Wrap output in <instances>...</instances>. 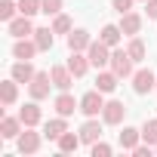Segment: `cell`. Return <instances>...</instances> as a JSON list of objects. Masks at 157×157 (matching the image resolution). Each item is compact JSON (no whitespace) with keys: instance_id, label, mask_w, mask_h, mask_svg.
<instances>
[{"instance_id":"1","label":"cell","mask_w":157,"mask_h":157,"mask_svg":"<svg viewBox=\"0 0 157 157\" xmlns=\"http://www.w3.org/2000/svg\"><path fill=\"white\" fill-rule=\"evenodd\" d=\"M136 62H132V56L126 52V49H111V62H108V68L120 77V80H126V77H132L136 74V68H132Z\"/></svg>"},{"instance_id":"2","label":"cell","mask_w":157,"mask_h":157,"mask_svg":"<svg viewBox=\"0 0 157 157\" xmlns=\"http://www.w3.org/2000/svg\"><path fill=\"white\" fill-rule=\"evenodd\" d=\"M102 108H105V93L102 90H90V93L80 96V114L83 117H99Z\"/></svg>"},{"instance_id":"3","label":"cell","mask_w":157,"mask_h":157,"mask_svg":"<svg viewBox=\"0 0 157 157\" xmlns=\"http://www.w3.org/2000/svg\"><path fill=\"white\" fill-rule=\"evenodd\" d=\"M129 80H132V93H136V96H148V93L157 86V74L148 71V68H139Z\"/></svg>"},{"instance_id":"4","label":"cell","mask_w":157,"mask_h":157,"mask_svg":"<svg viewBox=\"0 0 157 157\" xmlns=\"http://www.w3.org/2000/svg\"><path fill=\"white\" fill-rule=\"evenodd\" d=\"M49 86H52V74H49V71H37L34 80L28 83V93H31V99L43 102V99L49 96Z\"/></svg>"},{"instance_id":"5","label":"cell","mask_w":157,"mask_h":157,"mask_svg":"<svg viewBox=\"0 0 157 157\" xmlns=\"http://www.w3.org/2000/svg\"><path fill=\"white\" fill-rule=\"evenodd\" d=\"M123 117H126V105L123 102H117V99L105 102V108H102V123L105 126H120Z\"/></svg>"},{"instance_id":"6","label":"cell","mask_w":157,"mask_h":157,"mask_svg":"<svg viewBox=\"0 0 157 157\" xmlns=\"http://www.w3.org/2000/svg\"><path fill=\"white\" fill-rule=\"evenodd\" d=\"M16 142H19V154H25V157H28V154H37V151H40L43 136H40V132H34V126H25V129H22V136H19Z\"/></svg>"},{"instance_id":"7","label":"cell","mask_w":157,"mask_h":157,"mask_svg":"<svg viewBox=\"0 0 157 157\" xmlns=\"http://www.w3.org/2000/svg\"><path fill=\"white\" fill-rule=\"evenodd\" d=\"M6 31H10V37H16V40H19V37H34V31H37V28H34L31 16H22V13H19L13 22H6Z\"/></svg>"},{"instance_id":"8","label":"cell","mask_w":157,"mask_h":157,"mask_svg":"<svg viewBox=\"0 0 157 157\" xmlns=\"http://www.w3.org/2000/svg\"><path fill=\"white\" fill-rule=\"evenodd\" d=\"M86 56H90V62H93V68H108V62H111V46L108 43H102V40H93L90 43V49H86Z\"/></svg>"},{"instance_id":"9","label":"cell","mask_w":157,"mask_h":157,"mask_svg":"<svg viewBox=\"0 0 157 157\" xmlns=\"http://www.w3.org/2000/svg\"><path fill=\"white\" fill-rule=\"evenodd\" d=\"M52 108H56V114H62V117H71L74 111H80V99H74L68 90H62V93L52 99Z\"/></svg>"},{"instance_id":"10","label":"cell","mask_w":157,"mask_h":157,"mask_svg":"<svg viewBox=\"0 0 157 157\" xmlns=\"http://www.w3.org/2000/svg\"><path fill=\"white\" fill-rule=\"evenodd\" d=\"M90 43H93V37H90L86 28H74V31L68 34V49H71V52H86Z\"/></svg>"},{"instance_id":"11","label":"cell","mask_w":157,"mask_h":157,"mask_svg":"<svg viewBox=\"0 0 157 157\" xmlns=\"http://www.w3.org/2000/svg\"><path fill=\"white\" fill-rule=\"evenodd\" d=\"M49 74H52V86L62 93V90H71V83H74V74H71V68L68 65H52L49 68Z\"/></svg>"},{"instance_id":"12","label":"cell","mask_w":157,"mask_h":157,"mask_svg":"<svg viewBox=\"0 0 157 157\" xmlns=\"http://www.w3.org/2000/svg\"><path fill=\"white\" fill-rule=\"evenodd\" d=\"M102 139V123H99V117H86V123L80 126V142L83 145H96Z\"/></svg>"},{"instance_id":"13","label":"cell","mask_w":157,"mask_h":157,"mask_svg":"<svg viewBox=\"0 0 157 157\" xmlns=\"http://www.w3.org/2000/svg\"><path fill=\"white\" fill-rule=\"evenodd\" d=\"M34 74H37V68H34L28 59H19V62L13 65V71H10V77H13V80H19V83H31Z\"/></svg>"},{"instance_id":"14","label":"cell","mask_w":157,"mask_h":157,"mask_svg":"<svg viewBox=\"0 0 157 157\" xmlns=\"http://www.w3.org/2000/svg\"><path fill=\"white\" fill-rule=\"evenodd\" d=\"M37 52H40V49H37L34 37H19V40L13 43V56H16V59H28V62H31Z\"/></svg>"},{"instance_id":"15","label":"cell","mask_w":157,"mask_h":157,"mask_svg":"<svg viewBox=\"0 0 157 157\" xmlns=\"http://www.w3.org/2000/svg\"><path fill=\"white\" fill-rule=\"evenodd\" d=\"M65 132H68V123H65V117H62V114L43 123V136H46L49 142H59V139H62Z\"/></svg>"},{"instance_id":"16","label":"cell","mask_w":157,"mask_h":157,"mask_svg":"<svg viewBox=\"0 0 157 157\" xmlns=\"http://www.w3.org/2000/svg\"><path fill=\"white\" fill-rule=\"evenodd\" d=\"M65 65L71 68V74H74V77H83V74H86V71L93 68V62H90V56H83V52H71Z\"/></svg>"},{"instance_id":"17","label":"cell","mask_w":157,"mask_h":157,"mask_svg":"<svg viewBox=\"0 0 157 157\" xmlns=\"http://www.w3.org/2000/svg\"><path fill=\"white\" fill-rule=\"evenodd\" d=\"M22 129H25L22 117H3L0 120V139H19Z\"/></svg>"},{"instance_id":"18","label":"cell","mask_w":157,"mask_h":157,"mask_svg":"<svg viewBox=\"0 0 157 157\" xmlns=\"http://www.w3.org/2000/svg\"><path fill=\"white\" fill-rule=\"evenodd\" d=\"M120 31H123L126 37H136V34L142 31V16H139V13H132V10H129V13H123V16H120Z\"/></svg>"},{"instance_id":"19","label":"cell","mask_w":157,"mask_h":157,"mask_svg":"<svg viewBox=\"0 0 157 157\" xmlns=\"http://www.w3.org/2000/svg\"><path fill=\"white\" fill-rule=\"evenodd\" d=\"M117 83H120V77H117L111 68H108V71L102 68V71H99V77H96V90H102L105 96H108V93H114V90H117Z\"/></svg>"},{"instance_id":"20","label":"cell","mask_w":157,"mask_h":157,"mask_svg":"<svg viewBox=\"0 0 157 157\" xmlns=\"http://www.w3.org/2000/svg\"><path fill=\"white\" fill-rule=\"evenodd\" d=\"M19 117H22V123H25V126H37V123L43 120V114H40V108H37V99H31V102L19 111Z\"/></svg>"},{"instance_id":"21","label":"cell","mask_w":157,"mask_h":157,"mask_svg":"<svg viewBox=\"0 0 157 157\" xmlns=\"http://www.w3.org/2000/svg\"><path fill=\"white\" fill-rule=\"evenodd\" d=\"M117 142H120L123 151H132V148L142 142V129H136V126H123V132L117 136Z\"/></svg>"},{"instance_id":"22","label":"cell","mask_w":157,"mask_h":157,"mask_svg":"<svg viewBox=\"0 0 157 157\" xmlns=\"http://www.w3.org/2000/svg\"><path fill=\"white\" fill-rule=\"evenodd\" d=\"M0 99H3V105H6V108H13V105H16V99H19V80H13V77H10V80L0 83Z\"/></svg>"},{"instance_id":"23","label":"cell","mask_w":157,"mask_h":157,"mask_svg":"<svg viewBox=\"0 0 157 157\" xmlns=\"http://www.w3.org/2000/svg\"><path fill=\"white\" fill-rule=\"evenodd\" d=\"M120 37H123L120 25H105V28L99 31V40H102V43H108L111 49H117V46H120Z\"/></svg>"},{"instance_id":"24","label":"cell","mask_w":157,"mask_h":157,"mask_svg":"<svg viewBox=\"0 0 157 157\" xmlns=\"http://www.w3.org/2000/svg\"><path fill=\"white\" fill-rule=\"evenodd\" d=\"M34 43H37L40 52H49L52 43H56V31H52V28H37V31H34Z\"/></svg>"},{"instance_id":"25","label":"cell","mask_w":157,"mask_h":157,"mask_svg":"<svg viewBox=\"0 0 157 157\" xmlns=\"http://www.w3.org/2000/svg\"><path fill=\"white\" fill-rule=\"evenodd\" d=\"M126 52L132 56V62H145V56H148V46H145V40L136 34V37H129V43H126Z\"/></svg>"},{"instance_id":"26","label":"cell","mask_w":157,"mask_h":157,"mask_svg":"<svg viewBox=\"0 0 157 157\" xmlns=\"http://www.w3.org/2000/svg\"><path fill=\"white\" fill-rule=\"evenodd\" d=\"M56 145H59V151H62V154H74V151L80 148L83 142H80V132H77V136H74V132H65Z\"/></svg>"},{"instance_id":"27","label":"cell","mask_w":157,"mask_h":157,"mask_svg":"<svg viewBox=\"0 0 157 157\" xmlns=\"http://www.w3.org/2000/svg\"><path fill=\"white\" fill-rule=\"evenodd\" d=\"M52 31L56 34H71L74 31V22H71V16H65V13H59V16H52Z\"/></svg>"},{"instance_id":"28","label":"cell","mask_w":157,"mask_h":157,"mask_svg":"<svg viewBox=\"0 0 157 157\" xmlns=\"http://www.w3.org/2000/svg\"><path fill=\"white\" fill-rule=\"evenodd\" d=\"M142 142H148L151 148L157 145V120H145L142 123Z\"/></svg>"},{"instance_id":"29","label":"cell","mask_w":157,"mask_h":157,"mask_svg":"<svg viewBox=\"0 0 157 157\" xmlns=\"http://www.w3.org/2000/svg\"><path fill=\"white\" fill-rule=\"evenodd\" d=\"M19 13H22V16H37V13H43V0H19Z\"/></svg>"},{"instance_id":"30","label":"cell","mask_w":157,"mask_h":157,"mask_svg":"<svg viewBox=\"0 0 157 157\" xmlns=\"http://www.w3.org/2000/svg\"><path fill=\"white\" fill-rule=\"evenodd\" d=\"M16 13H19V0H3V3H0V19L3 22H13Z\"/></svg>"},{"instance_id":"31","label":"cell","mask_w":157,"mask_h":157,"mask_svg":"<svg viewBox=\"0 0 157 157\" xmlns=\"http://www.w3.org/2000/svg\"><path fill=\"white\" fill-rule=\"evenodd\" d=\"M90 151H93V157H111V151H114V148H111L108 142H102V139H99L96 145H90Z\"/></svg>"},{"instance_id":"32","label":"cell","mask_w":157,"mask_h":157,"mask_svg":"<svg viewBox=\"0 0 157 157\" xmlns=\"http://www.w3.org/2000/svg\"><path fill=\"white\" fill-rule=\"evenodd\" d=\"M65 0H43V16H59Z\"/></svg>"},{"instance_id":"33","label":"cell","mask_w":157,"mask_h":157,"mask_svg":"<svg viewBox=\"0 0 157 157\" xmlns=\"http://www.w3.org/2000/svg\"><path fill=\"white\" fill-rule=\"evenodd\" d=\"M132 3H136V0H114V13H120V16H123V13H129V10H132Z\"/></svg>"},{"instance_id":"34","label":"cell","mask_w":157,"mask_h":157,"mask_svg":"<svg viewBox=\"0 0 157 157\" xmlns=\"http://www.w3.org/2000/svg\"><path fill=\"white\" fill-rule=\"evenodd\" d=\"M145 13H148V19L157 22V0H145Z\"/></svg>"},{"instance_id":"35","label":"cell","mask_w":157,"mask_h":157,"mask_svg":"<svg viewBox=\"0 0 157 157\" xmlns=\"http://www.w3.org/2000/svg\"><path fill=\"white\" fill-rule=\"evenodd\" d=\"M132 154H136V157H151V145H148V142H145V145H136Z\"/></svg>"},{"instance_id":"36","label":"cell","mask_w":157,"mask_h":157,"mask_svg":"<svg viewBox=\"0 0 157 157\" xmlns=\"http://www.w3.org/2000/svg\"><path fill=\"white\" fill-rule=\"evenodd\" d=\"M154 151H157V145H154Z\"/></svg>"},{"instance_id":"37","label":"cell","mask_w":157,"mask_h":157,"mask_svg":"<svg viewBox=\"0 0 157 157\" xmlns=\"http://www.w3.org/2000/svg\"><path fill=\"white\" fill-rule=\"evenodd\" d=\"M142 3H145V0H142Z\"/></svg>"},{"instance_id":"38","label":"cell","mask_w":157,"mask_h":157,"mask_svg":"<svg viewBox=\"0 0 157 157\" xmlns=\"http://www.w3.org/2000/svg\"><path fill=\"white\" fill-rule=\"evenodd\" d=\"M154 90H157V86H154Z\"/></svg>"}]
</instances>
